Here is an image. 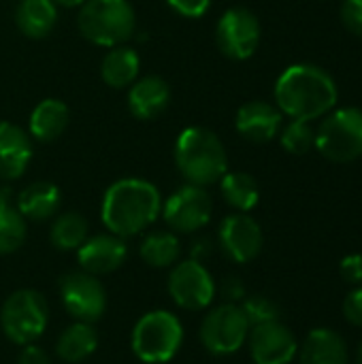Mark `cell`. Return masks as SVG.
Returning a JSON list of instances; mask_svg holds the SVG:
<instances>
[{
  "instance_id": "cell-1",
  "label": "cell",
  "mask_w": 362,
  "mask_h": 364,
  "mask_svg": "<svg viewBox=\"0 0 362 364\" xmlns=\"http://www.w3.org/2000/svg\"><path fill=\"white\" fill-rule=\"evenodd\" d=\"M339 90L335 79L316 64H292L275 81L277 109L290 119L312 122L335 109Z\"/></svg>"
},
{
  "instance_id": "cell-2",
  "label": "cell",
  "mask_w": 362,
  "mask_h": 364,
  "mask_svg": "<svg viewBox=\"0 0 362 364\" xmlns=\"http://www.w3.org/2000/svg\"><path fill=\"white\" fill-rule=\"evenodd\" d=\"M162 211V198L154 183L137 177L109 186L102 198L100 218L109 232L126 239L149 228Z\"/></svg>"
},
{
  "instance_id": "cell-3",
  "label": "cell",
  "mask_w": 362,
  "mask_h": 364,
  "mask_svg": "<svg viewBox=\"0 0 362 364\" xmlns=\"http://www.w3.org/2000/svg\"><path fill=\"white\" fill-rule=\"evenodd\" d=\"M179 173L194 186H211L228 173V156L220 136L207 128L192 126L181 130L175 145Z\"/></svg>"
},
{
  "instance_id": "cell-4",
  "label": "cell",
  "mask_w": 362,
  "mask_h": 364,
  "mask_svg": "<svg viewBox=\"0 0 362 364\" xmlns=\"http://www.w3.org/2000/svg\"><path fill=\"white\" fill-rule=\"evenodd\" d=\"M77 26L90 43L117 47L134 34L137 15L128 0H85Z\"/></svg>"
},
{
  "instance_id": "cell-5",
  "label": "cell",
  "mask_w": 362,
  "mask_h": 364,
  "mask_svg": "<svg viewBox=\"0 0 362 364\" xmlns=\"http://www.w3.org/2000/svg\"><path fill=\"white\" fill-rule=\"evenodd\" d=\"M183 343V326L166 309L145 314L132 328L130 348L141 363L164 364L173 360Z\"/></svg>"
},
{
  "instance_id": "cell-6",
  "label": "cell",
  "mask_w": 362,
  "mask_h": 364,
  "mask_svg": "<svg viewBox=\"0 0 362 364\" xmlns=\"http://www.w3.org/2000/svg\"><path fill=\"white\" fill-rule=\"evenodd\" d=\"M326 160L346 164L362 156V109L341 107L324 115L314 145Z\"/></svg>"
},
{
  "instance_id": "cell-7",
  "label": "cell",
  "mask_w": 362,
  "mask_h": 364,
  "mask_svg": "<svg viewBox=\"0 0 362 364\" xmlns=\"http://www.w3.org/2000/svg\"><path fill=\"white\" fill-rule=\"evenodd\" d=\"M49 307L41 292L17 290L0 309V326L9 341L15 346L34 343L47 328Z\"/></svg>"
},
{
  "instance_id": "cell-8",
  "label": "cell",
  "mask_w": 362,
  "mask_h": 364,
  "mask_svg": "<svg viewBox=\"0 0 362 364\" xmlns=\"http://www.w3.org/2000/svg\"><path fill=\"white\" fill-rule=\"evenodd\" d=\"M250 335V322L239 305L222 303L211 309L201 324V343L213 356H230L237 354Z\"/></svg>"
},
{
  "instance_id": "cell-9",
  "label": "cell",
  "mask_w": 362,
  "mask_h": 364,
  "mask_svg": "<svg viewBox=\"0 0 362 364\" xmlns=\"http://www.w3.org/2000/svg\"><path fill=\"white\" fill-rule=\"evenodd\" d=\"M169 294L181 309L201 311L207 309L215 299V282L211 273L198 260L177 262L169 275Z\"/></svg>"
},
{
  "instance_id": "cell-10",
  "label": "cell",
  "mask_w": 362,
  "mask_h": 364,
  "mask_svg": "<svg viewBox=\"0 0 362 364\" xmlns=\"http://www.w3.org/2000/svg\"><path fill=\"white\" fill-rule=\"evenodd\" d=\"M60 299L64 309L77 322L94 324L107 309V292L96 275L85 271L66 273L60 279Z\"/></svg>"
},
{
  "instance_id": "cell-11",
  "label": "cell",
  "mask_w": 362,
  "mask_h": 364,
  "mask_svg": "<svg viewBox=\"0 0 362 364\" xmlns=\"http://www.w3.org/2000/svg\"><path fill=\"white\" fill-rule=\"evenodd\" d=\"M215 43L230 60H247L260 45V21L243 6L228 9L215 26Z\"/></svg>"
},
{
  "instance_id": "cell-12",
  "label": "cell",
  "mask_w": 362,
  "mask_h": 364,
  "mask_svg": "<svg viewBox=\"0 0 362 364\" xmlns=\"http://www.w3.org/2000/svg\"><path fill=\"white\" fill-rule=\"evenodd\" d=\"M211 211H213V203L209 192L203 186H194V183L179 188L162 205L164 222L175 232L181 235H190L205 228L211 220Z\"/></svg>"
},
{
  "instance_id": "cell-13",
  "label": "cell",
  "mask_w": 362,
  "mask_h": 364,
  "mask_svg": "<svg viewBox=\"0 0 362 364\" xmlns=\"http://www.w3.org/2000/svg\"><path fill=\"white\" fill-rule=\"evenodd\" d=\"M218 243L228 260L237 264H247L262 252V228L252 215L233 213L220 224Z\"/></svg>"
},
{
  "instance_id": "cell-14",
  "label": "cell",
  "mask_w": 362,
  "mask_h": 364,
  "mask_svg": "<svg viewBox=\"0 0 362 364\" xmlns=\"http://www.w3.org/2000/svg\"><path fill=\"white\" fill-rule=\"evenodd\" d=\"M247 343L254 364H290L299 354L297 337L282 322L250 328Z\"/></svg>"
},
{
  "instance_id": "cell-15",
  "label": "cell",
  "mask_w": 362,
  "mask_h": 364,
  "mask_svg": "<svg viewBox=\"0 0 362 364\" xmlns=\"http://www.w3.org/2000/svg\"><path fill=\"white\" fill-rule=\"evenodd\" d=\"M126 256H128V247L124 239L113 232L87 237L85 243L77 250V262L81 271L96 277L117 271L126 262Z\"/></svg>"
},
{
  "instance_id": "cell-16",
  "label": "cell",
  "mask_w": 362,
  "mask_h": 364,
  "mask_svg": "<svg viewBox=\"0 0 362 364\" xmlns=\"http://www.w3.org/2000/svg\"><path fill=\"white\" fill-rule=\"evenodd\" d=\"M282 122L284 113L277 107L265 100H252L237 111L235 126L239 134L250 143H269L280 134Z\"/></svg>"
},
{
  "instance_id": "cell-17",
  "label": "cell",
  "mask_w": 362,
  "mask_h": 364,
  "mask_svg": "<svg viewBox=\"0 0 362 364\" xmlns=\"http://www.w3.org/2000/svg\"><path fill=\"white\" fill-rule=\"evenodd\" d=\"M32 160L30 136L11 122H0V179H17Z\"/></svg>"
},
{
  "instance_id": "cell-18",
  "label": "cell",
  "mask_w": 362,
  "mask_h": 364,
  "mask_svg": "<svg viewBox=\"0 0 362 364\" xmlns=\"http://www.w3.org/2000/svg\"><path fill=\"white\" fill-rule=\"evenodd\" d=\"M171 100V87L162 77L149 75L132 83L128 92V107L137 119H156L164 113Z\"/></svg>"
},
{
  "instance_id": "cell-19",
  "label": "cell",
  "mask_w": 362,
  "mask_h": 364,
  "mask_svg": "<svg viewBox=\"0 0 362 364\" xmlns=\"http://www.w3.org/2000/svg\"><path fill=\"white\" fill-rule=\"evenodd\" d=\"M348 343L333 328H314L301 346V364H348Z\"/></svg>"
},
{
  "instance_id": "cell-20",
  "label": "cell",
  "mask_w": 362,
  "mask_h": 364,
  "mask_svg": "<svg viewBox=\"0 0 362 364\" xmlns=\"http://www.w3.org/2000/svg\"><path fill=\"white\" fill-rule=\"evenodd\" d=\"M60 203H62V194H60L58 186L49 183V181H36L19 192L15 207L19 209V213L26 220L43 222L58 213Z\"/></svg>"
},
{
  "instance_id": "cell-21",
  "label": "cell",
  "mask_w": 362,
  "mask_h": 364,
  "mask_svg": "<svg viewBox=\"0 0 362 364\" xmlns=\"http://www.w3.org/2000/svg\"><path fill=\"white\" fill-rule=\"evenodd\" d=\"M96 348H98V333L90 322H75L66 326L55 341L58 358L70 364L83 363L96 352Z\"/></svg>"
},
{
  "instance_id": "cell-22",
  "label": "cell",
  "mask_w": 362,
  "mask_h": 364,
  "mask_svg": "<svg viewBox=\"0 0 362 364\" xmlns=\"http://www.w3.org/2000/svg\"><path fill=\"white\" fill-rule=\"evenodd\" d=\"M68 117V107L62 100L45 98L30 115V136L41 143H51L66 130Z\"/></svg>"
},
{
  "instance_id": "cell-23",
  "label": "cell",
  "mask_w": 362,
  "mask_h": 364,
  "mask_svg": "<svg viewBox=\"0 0 362 364\" xmlns=\"http://www.w3.org/2000/svg\"><path fill=\"white\" fill-rule=\"evenodd\" d=\"M15 21L28 38H45L58 21V4L53 0H21Z\"/></svg>"
},
{
  "instance_id": "cell-24",
  "label": "cell",
  "mask_w": 362,
  "mask_h": 364,
  "mask_svg": "<svg viewBox=\"0 0 362 364\" xmlns=\"http://www.w3.org/2000/svg\"><path fill=\"white\" fill-rule=\"evenodd\" d=\"M139 68H141L139 53L130 47L117 45V47H111V51L102 58L100 75L107 85L119 90V87H128L137 81Z\"/></svg>"
},
{
  "instance_id": "cell-25",
  "label": "cell",
  "mask_w": 362,
  "mask_h": 364,
  "mask_svg": "<svg viewBox=\"0 0 362 364\" xmlns=\"http://www.w3.org/2000/svg\"><path fill=\"white\" fill-rule=\"evenodd\" d=\"M220 190H222L224 200L237 213L252 211L260 200V188H258L256 179L252 175H247V173H241V171L226 173L220 179Z\"/></svg>"
},
{
  "instance_id": "cell-26",
  "label": "cell",
  "mask_w": 362,
  "mask_h": 364,
  "mask_svg": "<svg viewBox=\"0 0 362 364\" xmlns=\"http://www.w3.org/2000/svg\"><path fill=\"white\" fill-rule=\"evenodd\" d=\"M139 254H141V260L151 267V269H166V267H173L181 254V245H179V239L173 235V232H166V230H156V232H149L141 247H139Z\"/></svg>"
},
{
  "instance_id": "cell-27",
  "label": "cell",
  "mask_w": 362,
  "mask_h": 364,
  "mask_svg": "<svg viewBox=\"0 0 362 364\" xmlns=\"http://www.w3.org/2000/svg\"><path fill=\"white\" fill-rule=\"evenodd\" d=\"M87 220L81 213L68 211L53 220L49 239L60 252H77L87 239Z\"/></svg>"
},
{
  "instance_id": "cell-28",
  "label": "cell",
  "mask_w": 362,
  "mask_h": 364,
  "mask_svg": "<svg viewBox=\"0 0 362 364\" xmlns=\"http://www.w3.org/2000/svg\"><path fill=\"white\" fill-rule=\"evenodd\" d=\"M26 218L9 200V192L0 194V254L17 252L26 241Z\"/></svg>"
},
{
  "instance_id": "cell-29",
  "label": "cell",
  "mask_w": 362,
  "mask_h": 364,
  "mask_svg": "<svg viewBox=\"0 0 362 364\" xmlns=\"http://www.w3.org/2000/svg\"><path fill=\"white\" fill-rule=\"evenodd\" d=\"M280 143L288 154L303 156L316 145V130L312 128V122L292 119L284 130H280Z\"/></svg>"
},
{
  "instance_id": "cell-30",
  "label": "cell",
  "mask_w": 362,
  "mask_h": 364,
  "mask_svg": "<svg viewBox=\"0 0 362 364\" xmlns=\"http://www.w3.org/2000/svg\"><path fill=\"white\" fill-rule=\"evenodd\" d=\"M241 311L245 314L250 328L254 326H262V324H271V322H280L282 311L277 307V303H273L271 299L262 296V294H254V296H245L239 303Z\"/></svg>"
},
{
  "instance_id": "cell-31",
  "label": "cell",
  "mask_w": 362,
  "mask_h": 364,
  "mask_svg": "<svg viewBox=\"0 0 362 364\" xmlns=\"http://www.w3.org/2000/svg\"><path fill=\"white\" fill-rule=\"evenodd\" d=\"M341 21L354 36L362 38V0H344Z\"/></svg>"
},
{
  "instance_id": "cell-32",
  "label": "cell",
  "mask_w": 362,
  "mask_h": 364,
  "mask_svg": "<svg viewBox=\"0 0 362 364\" xmlns=\"http://www.w3.org/2000/svg\"><path fill=\"white\" fill-rule=\"evenodd\" d=\"M344 316L346 320L356 326L362 328V286H356L344 301Z\"/></svg>"
},
{
  "instance_id": "cell-33",
  "label": "cell",
  "mask_w": 362,
  "mask_h": 364,
  "mask_svg": "<svg viewBox=\"0 0 362 364\" xmlns=\"http://www.w3.org/2000/svg\"><path fill=\"white\" fill-rule=\"evenodd\" d=\"M166 2L175 13L183 17H192V19L203 17L211 6V0H166Z\"/></svg>"
},
{
  "instance_id": "cell-34",
  "label": "cell",
  "mask_w": 362,
  "mask_h": 364,
  "mask_svg": "<svg viewBox=\"0 0 362 364\" xmlns=\"http://www.w3.org/2000/svg\"><path fill=\"white\" fill-rule=\"evenodd\" d=\"M341 277L352 284V286H362V254H350L341 260L339 264Z\"/></svg>"
},
{
  "instance_id": "cell-35",
  "label": "cell",
  "mask_w": 362,
  "mask_h": 364,
  "mask_svg": "<svg viewBox=\"0 0 362 364\" xmlns=\"http://www.w3.org/2000/svg\"><path fill=\"white\" fill-rule=\"evenodd\" d=\"M220 294H222L224 303H235V305H239V303L247 296L243 282H241L239 277H235V275H230V277H226V279L222 282Z\"/></svg>"
},
{
  "instance_id": "cell-36",
  "label": "cell",
  "mask_w": 362,
  "mask_h": 364,
  "mask_svg": "<svg viewBox=\"0 0 362 364\" xmlns=\"http://www.w3.org/2000/svg\"><path fill=\"white\" fill-rule=\"evenodd\" d=\"M17 364H51V358L43 348H38L34 343H28V346L21 348V352L17 356Z\"/></svg>"
},
{
  "instance_id": "cell-37",
  "label": "cell",
  "mask_w": 362,
  "mask_h": 364,
  "mask_svg": "<svg viewBox=\"0 0 362 364\" xmlns=\"http://www.w3.org/2000/svg\"><path fill=\"white\" fill-rule=\"evenodd\" d=\"M211 254V241H207V239H201L196 245H194V250H192V260H203L205 256H209Z\"/></svg>"
},
{
  "instance_id": "cell-38",
  "label": "cell",
  "mask_w": 362,
  "mask_h": 364,
  "mask_svg": "<svg viewBox=\"0 0 362 364\" xmlns=\"http://www.w3.org/2000/svg\"><path fill=\"white\" fill-rule=\"evenodd\" d=\"M55 4H60V6H81L85 0H53Z\"/></svg>"
},
{
  "instance_id": "cell-39",
  "label": "cell",
  "mask_w": 362,
  "mask_h": 364,
  "mask_svg": "<svg viewBox=\"0 0 362 364\" xmlns=\"http://www.w3.org/2000/svg\"><path fill=\"white\" fill-rule=\"evenodd\" d=\"M356 364H362V341L358 346V352H356Z\"/></svg>"
},
{
  "instance_id": "cell-40",
  "label": "cell",
  "mask_w": 362,
  "mask_h": 364,
  "mask_svg": "<svg viewBox=\"0 0 362 364\" xmlns=\"http://www.w3.org/2000/svg\"><path fill=\"white\" fill-rule=\"evenodd\" d=\"M252 364H254V363H252Z\"/></svg>"
}]
</instances>
